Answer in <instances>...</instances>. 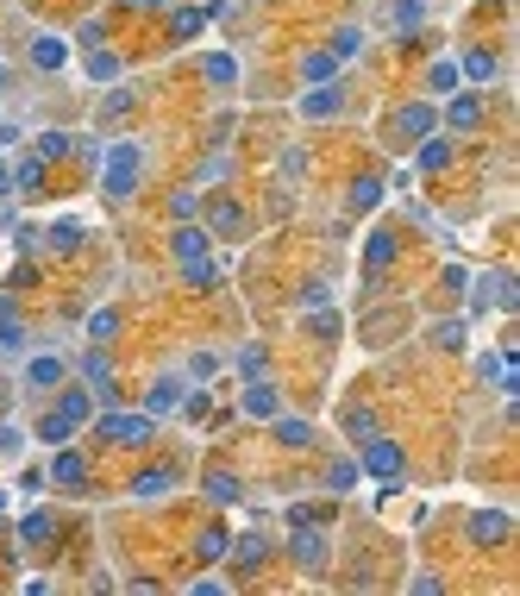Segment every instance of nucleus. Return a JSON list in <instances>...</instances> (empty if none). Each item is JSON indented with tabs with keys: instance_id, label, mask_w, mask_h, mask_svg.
<instances>
[{
	"instance_id": "nucleus-1",
	"label": "nucleus",
	"mask_w": 520,
	"mask_h": 596,
	"mask_svg": "<svg viewBox=\"0 0 520 596\" xmlns=\"http://www.w3.org/2000/svg\"><path fill=\"white\" fill-rule=\"evenodd\" d=\"M88 415H95V395H88V389H63V395H57V409H50V415L38 421V439L63 446V439L76 433V427H82Z\"/></svg>"
},
{
	"instance_id": "nucleus-2",
	"label": "nucleus",
	"mask_w": 520,
	"mask_h": 596,
	"mask_svg": "<svg viewBox=\"0 0 520 596\" xmlns=\"http://www.w3.org/2000/svg\"><path fill=\"white\" fill-rule=\"evenodd\" d=\"M138 170H144L138 145H113V151H107V170H101V188H107V202H126V195L138 188Z\"/></svg>"
},
{
	"instance_id": "nucleus-3",
	"label": "nucleus",
	"mask_w": 520,
	"mask_h": 596,
	"mask_svg": "<svg viewBox=\"0 0 520 596\" xmlns=\"http://www.w3.org/2000/svg\"><path fill=\"white\" fill-rule=\"evenodd\" d=\"M95 433H101V439H119V446H144V439H151V415H101Z\"/></svg>"
},
{
	"instance_id": "nucleus-4",
	"label": "nucleus",
	"mask_w": 520,
	"mask_h": 596,
	"mask_svg": "<svg viewBox=\"0 0 520 596\" xmlns=\"http://www.w3.org/2000/svg\"><path fill=\"white\" fill-rule=\"evenodd\" d=\"M363 471H377V478H395V471H401V446H395V439H377V433H370V446H363Z\"/></svg>"
},
{
	"instance_id": "nucleus-5",
	"label": "nucleus",
	"mask_w": 520,
	"mask_h": 596,
	"mask_svg": "<svg viewBox=\"0 0 520 596\" xmlns=\"http://www.w3.org/2000/svg\"><path fill=\"white\" fill-rule=\"evenodd\" d=\"M176 409H182V383H176V377H157L151 395H144V415L164 421V415H176Z\"/></svg>"
},
{
	"instance_id": "nucleus-6",
	"label": "nucleus",
	"mask_w": 520,
	"mask_h": 596,
	"mask_svg": "<svg viewBox=\"0 0 520 596\" xmlns=\"http://www.w3.org/2000/svg\"><path fill=\"white\" fill-rule=\"evenodd\" d=\"M50 484L82 490V484H88V458H82V452H57V458H50Z\"/></svg>"
},
{
	"instance_id": "nucleus-7",
	"label": "nucleus",
	"mask_w": 520,
	"mask_h": 596,
	"mask_svg": "<svg viewBox=\"0 0 520 596\" xmlns=\"http://www.w3.org/2000/svg\"><path fill=\"white\" fill-rule=\"evenodd\" d=\"M288 553H294V565H302V571H320V565H326V534H308V527H302V534L288 540Z\"/></svg>"
},
{
	"instance_id": "nucleus-8",
	"label": "nucleus",
	"mask_w": 520,
	"mask_h": 596,
	"mask_svg": "<svg viewBox=\"0 0 520 596\" xmlns=\"http://www.w3.org/2000/svg\"><path fill=\"white\" fill-rule=\"evenodd\" d=\"M63 371H69V364H63L57 352H38V358L26 364V383H32V389H57V383H63Z\"/></svg>"
},
{
	"instance_id": "nucleus-9",
	"label": "nucleus",
	"mask_w": 520,
	"mask_h": 596,
	"mask_svg": "<svg viewBox=\"0 0 520 596\" xmlns=\"http://www.w3.org/2000/svg\"><path fill=\"white\" fill-rule=\"evenodd\" d=\"M170 251H176L182 264H195V257H207V251H213V239H207L201 226H176V239H170Z\"/></svg>"
},
{
	"instance_id": "nucleus-10",
	"label": "nucleus",
	"mask_w": 520,
	"mask_h": 596,
	"mask_svg": "<svg viewBox=\"0 0 520 596\" xmlns=\"http://www.w3.org/2000/svg\"><path fill=\"white\" fill-rule=\"evenodd\" d=\"M470 540H483V546H501V540H508V515H495V508L470 515Z\"/></svg>"
},
{
	"instance_id": "nucleus-11",
	"label": "nucleus",
	"mask_w": 520,
	"mask_h": 596,
	"mask_svg": "<svg viewBox=\"0 0 520 596\" xmlns=\"http://www.w3.org/2000/svg\"><path fill=\"white\" fill-rule=\"evenodd\" d=\"M276 409H282V402H276V389L251 377V389H245V415H251V421H276Z\"/></svg>"
},
{
	"instance_id": "nucleus-12",
	"label": "nucleus",
	"mask_w": 520,
	"mask_h": 596,
	"mask_svg": "<svg viewBox=\"0 0 520 596\" xmlns=\"http://www.w3.org/2000/svg\"><path fill=\"white\" fill-rule=\"evenodd\" d=\"M32 63H38V70H63V63H69V44H63L57 32L32 38Z\"/></svg>"
},
{
	"instance_id": "nucleus-13",
	"label": "nucleus",
	"mask_w": 520,
	"mask_h": 596,
	"mask_svg": "<svg viewBox=\"0 0 520 596\" xmlns=\"http://www.w3.org/2000/svg\"><path fill=\"white\" fill-rule=\"evenodd\" d=\"M302 113H308V119H333V113H339V88L314 82V88H308V101H302Z\"/></svg>"
},
{
	"instance_id": "nucleus-14",
	"label": "nucleus",
	"mask_w": 520,
	"mask_h": 596,
	"mask_svg": "<svg viewBox=\"0 0 520 596\" xmlns=\"http://www.w3.org/2000/svg\"><path fill=\"white\" fill-rule=\"evenodd\" d=\"M82 377H88V383L107 395V402H113V364H107L101 352H88V358H82Z\"/></svg>"
},
{
	"instance_id": "nucleus-15",
	"label": "nucleus",
	"mask_w": 520,
	"mask_h": 596,
	"mask_svg": "<svg viewBox=\"0 0 520 596\" xmlns=\"http://www.w3.org/2000/svg\"><path fill=\"white\" fill-rule=\"evenodd\" d=\"M432 119H439L432 107H401V113H395V132H414V139H420V132H432Z\"/></svg>"
},
{
	"instance_id": "nucleus-16",
	"label": "nucleus",
	"mask_w": 520,
	"mask_h": 596,
	"mask_svg": "<svg viewBox=\"0 0 520 596\" xmlns=\"http://www.w3.org/2000/svg\"><path fill=\"white\" fill-rule=\"evenodd\" d=\"M69 151H76L69 132H38V157H44V164H57V157H69Z\"/></svg>"
},
{
	"instance_id": "nucleus-17",
	"label": "nucleus",
	"mask_w": 520,
	"mask_h": 596,
	"mask_svg": "<svg viewBox=\"0 0 520 596\" xmlns=\"http://www.w3.org/2000/svg\"><path fill=\"white\" fill-rule=\"evenodd\" d=\"M333 70H339V57H333V50H314V57H302V76H308V82H333Z\"/></svg>"
},
{
	"instance_id": "nucleus-18",
	"label": "nucleus",
	"mask_w": 520,
	"mask_h": 596,
	"mask_svg": "<svg viewBox=\"0 0 520 596\" xmlns=\"http://www.w3.org/2000/svg\"><path fill=\"white\" fill-rule=\"evenodd\" d=\"M0 346H7V352H19V346H26V326H19V314H13L7 302H0Z\"/></svg>"
},
{
	"instance_id": "nucleus-19",
	"label": "nucleus",
	"mask_w": 520,
	"mask_h": 596,
	"mask_svg": "<svg viewBox=\"0 0 520 596\" xmlns=\"http://www.w3.org/2000/svg\"><path fill=\"white\" fill-rule=\"evenodd\" d=\"M276 439L282 446H314V421H276Z\"/></svg>"
},
{
	"instance_id": "nucleus-20",
	"label": "nucleus",
	"mask_w": 520,
	"mask_h": 596,
	"mask_svg": "<svg viewBox=\"0 0 520 596\" xmlns=\"http://www.w3.org/2000/svg\"><path fill=\"white\" fill-rule=\"evenodd\" d=\"M132 490H138V496H164V490H176V471H144Z\"/></svg>"
},
{
	"instance_id": "nucleus-21",
	"label": "nucleus",
	"mask_w": 520,
	"mask_h": 596,
	"mask_svg": "<svg viewBox=\"0 0 520 596\" xmlns=\"http://www.w3.org/2000/svg\"><path fill=\"white\" fill-rule=\"evenodd\" d=\"M445 164H452V145H445V139H426V145H420V170H445Z\"/></svg>"
},
{
	"instance_id": "nucleus-22",
	"label": "nucleus",
	"mask_w": 520,
	"mask_h": 596,
	"mask_svg": "<svg viewBox=\"0 0 520 596\" xmlns=\"http://www.w3.org/2000/svg\"><path fill=\"white\" fill-rule=\"evenodd\" d=\"M201 559H207V565L226 559V527H207V534H201Z\"/></svg>"
},
{
	"instance_id": "nucleus-23",
	"label": "nucleus",
	"mask_w": 520,
	"mask_h": 596,
	"mask_svg": "<svg viewBox=\"0 0 520 596\" xmlns=\"http://www.w3.org/2000/svg\"><path fill=\"white\" fill-rule=\"evenodd\" d=\"M477 119H483V101H477V95H458V101H452V126H477Z\"/></svg>"
},
{
	"instance_id": "nucleus-24",
	"label": "nucleus",
	"mask_w": 520,
	"mask_h": 596,
	"mask_svg": "<svg viewBox=\"0 0 520 596\" xmlns=\"http://www.w3.org/2000/svg\"><path fill=\"white\" fill-rule=\"evenodd\" d=\"M207 496H213V502H239V478L213 471V478H207Z\"/></svg>"
},
{
	"instance_id": "nucleus-25",
	"label": "nucleus",
	"mask_w": 520,
	"mask_h": 596,
	"mask_svg": "<svg viewBox=\"0 0 520 596\" xmlns=\"http://www.w3.org/2000/svg\"><path fill=\"white\" fill-rule=\"evenodd\" d=\"M19 534H26V546H44V540H50V515H44V508H38V515H26Z\"/></svg>"
},
{
	"instance_id": "nucleus-26",
	"label": "nucleus",
	"mask_w": 520,
	"mask_h": 596,
	"mask_svg": "<svg viewBox=\"0 0 520 596\" xmlns=\"http://www.w3.org/2000/svg\"><path fill=\"white\" fill-rule=\"evenodd\" d=\"M44 239H50L57 251H69V245H82V226H76V220H57V226H50Z\"/></svg>"
},
{
	"instance_id": "nucleus-27",
	"label": "nucleus",
	"mask_w": 520,
	"mask_h": 596,
	"mask_svg": "<svg viewBox=\"0 0 520 596\" xmlns=\"http://www.w3.org/2000/svg\"><path fill=\"white\" fill-rule=\"evenodd\" d=\"M264 553H270V546H264V534H245L233 559H239V565H264Z\"/></svg>"
},
{
	"instance_id": "nucleus-28",
	"label": "nucleus",
	"mask_w": 520,
	"mask_h": 596,
	"mask_svg": "<svg viewBox=\"0 0 520 596\" xmlns=\"http://www.w3.org/2000/svg\"><path fill=\"white\" fill-rule=\"evenodd\" d=\"M88 76H95V82L119 76V57H113V50H95V57H88Z\"/></svg>"
},
{
	"instance_id": "nucleus-29",
	"label": "nucleus",
	"mask_w": 520,
	"mask_h": 596,
	"mask_svg": "<svg viewBox=\"0 0 520 596\" xmlns=\"http://www.w3.org/2000/svg\"><path fill=\"white\" fill-rule=\"evenodd\" d=\"M464 76H470V82H489V76H495V57L470 50V57H464Z\"/></svg>"
},
{
	"instance_id": "nucleus-30",
	"label": "nucleus",
	"mask_w": 520,
	"mask_h": 596,
	"mask_svg": "<svg viewBox=\"0 0 520 596\" xmlns=\"http://www.w3.org/2000/svg\"><path fill=\"white\" fill-rule=\"evenodd\" d=\"M370 264H377V271H383V264L395 257V233H377V239H370V251H363Z\"/></svg>"
},
{
	"instance_id": "nucleus-31",
	"label": "nucleus",
	"mask_w": 520,
	"mask_h": 596,
	"mask_svg": "<svg viewBox=\"0 0 520 596\" xmlns=\"http://www.w3.org/2000/svg\"><path fill=\"white\" fill-rule=\"evenodd\" d=\"M383 202V182H357L351 188V208H377Z\"/></svg>"
},
{
	"instance_id": "nucleus-32",
	"label": "nucleus",
	"mask_w": 520,
	"mask_h": 596,
	"mask_svg": "<svg viewBox=\"0 0 520 596\" xmlns=\"http://www.w3.org/2000/svg\"><path fill=\"white\" fill-rule=\"evenodd\" d=\"M345 433H351V439H370V433H377V421H370L363 409H351V415H345Z\"/></svg>"
},
{
	"instance_id": "nucleus-33",
	"label": "nucleus",
	"mask_w": 520,
	"mask_h": 596,
	"mask_svg": "<svg viewBox=\"0 0 520 596\" xmlns=\"http://www.w3.org/2000/svg\"><path fill=\"white\" fill-rule=\"evenodd\" d=\"M207 13H213V7H207ZM207 13H201V7H188V13H176V38H195V32H201V19H207Z\"/></svg>"
},
{
	"instance_id": "nucleus-34",
	"label": "nucleus",
	"mask_w": 520,
	"mask_h": 596,
	"mask_svg": "<svg viewBox=\"0 0 520 596\" xmlns=\"http://www.w3.org/2000/svg\"><path fill=\"white\" fill-rule=\"evenodd\" d=\"M113 326H119V314H113V308H101V314H95V340H113Z\"/></svg>"
},
{
	"instance_id": "nucleus-35",
	"label": "nucleus",
	"mask_w": 520,
	"mask_h": 596,
	"mask_svg": "<svg viewBox=\"0 0 520 596\" xmlns=\"http://www.w3.org/2000/svg\"><path fill=\"white\" fill-rule=\"evenodd\" d=\"M207 76L213 82H233V57H207Z\"/></svg>"
},
{
	"instance_id": "nucleus-36",
	"label": "nucleus",
	"mask_w": 520,
	"mask_h": 596,
	"mask_svg": "<svg viewBox=\"0 0 520 596\" xmlns=\"http://www.w3.org/2000/svg\"><path fill=\"white\" fill-rule=\"evenodd\" d=\"M13 182H19V188H38V182H44V170H38V157H32V164H19V176H13Z\"/></svg>"
},
{
	"instance_id": "nucleus-37",
	"label": "nucleus",
	"mask_w": 520,
	"mask_h": 596,
	"mask_svg": "<svg viewBox=\"0 0 520 596\" xmlns=\"http://www.w3.org/2000/svg\"><path fill=\"white\" fill-rule=\"evenodd\" d=\"M213 226L219 233H239V208H213Z\"/></svg>"
},
{
	"instance_id": "nucleus-38",
	"label": "nucleus",
	"mask_w": 520,
	"mask_h": 596,
	"mask_svg": "<svg viewBox=\"0 0 520 596\" xmlns=\"http://www.w3.org/2000/svg\"><path fill=\"white\" fill-rule=\"evenodd\" d=\"M239 371H245V377H257V371H264V352H257V346H251V352H239Z\"/></svg>"
},
{
	"instance_id": "nucleus-39",
	"label": "nucleus",
	"mask_w": 520,
	"mask_h": 596,
	"mask_svg": "<svg viewBox=\"0 0 520 596\" xmlns=\"http://www.w3.org/2000/svg\"><path fill=\"white\" fill-rule=\"evenodd\" d=\"M19 439H26L19 427H0V452H19Z\"/></svg>"
},
{
	"instance_id": "nucleus-40",
	"label": "nucleus",
	"mask_w": 520,
	"mask_h": 596,
	"mask_svg": "<svg viewBox=\"0 0 520 596\" xmlns=\"http://www.w3.org/2000/svg\"><path fill=\"white\" fill-rule=\"evenodd\" d=\"M138 7H170V0H138Z\"/></svg>"
}]
</instances>
